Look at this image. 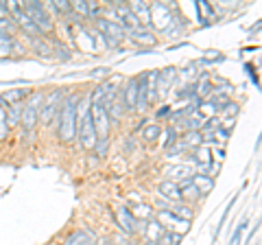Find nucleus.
<instances>
[{"label":"nucleus","mask_w":262,"mask_h":245,"mask_svg":"<svg viewBox=\"0 0 262 245\" xmlns=\"http://www.w3.org/2000/svg\"><path fill=\"white\" fill-rule=\"evenodd\" d=\"M81 103L79 94H68L63 96L61 108L57 112L59 116V138L63 142H72L77 136V105Z\"/></svg>","instance_id":"obj_1"},{"label":"nucleus","mask_w":262,"mask_h":245,"mask_svg":"<svg viewBox=\"0 0 262 245\" xmlns=\"http://www.w3.org/2000/svg\"><path fill=\"white\" fill-rule=\"evenodd\" d=\"M77 134L85 149H94L96 147L98 138H96L94 122H92V114H90V96L83 99V108L77 110Z\"/></svg>","instance_id":"obj_2"},{"label":"nucleus","mask_w":262,"mask_h":245,"mask_svg":"<svg viewBox=\"0 0 262 245\" xmlns=\"http://www.w3.org/2000/svg\"><path fill=\"white\" fill-rule=\"evenodd\" d=\"M90 114H92L96 138L98 140H107V136H110V116H107V112H105L103 103H101V92H98V88L92 92V96H90Z\"/></svg>","instance_id":"obj_3"},{"label":"nucleus","mask_w":262,"mask_h":245,"mask_svg":"<svg viewBox=\"0 0 262 245\" xmlns=\"http://www.w3.org/2000/svg\"><path fill=\"white\" fill-rule=\"evenodd\" d=\"M20 9H22L24 15H29L31 22L39 29V33H44V31H51L53 29V18L48 15L46 7L42 3H20Z\"/></svg>","instance_id":"obj_4"},{"label":"nucleus","mask_w":262,"mask_h":245,"mask_svg":"<svg viewBox=\"0 0 262 245\" xmlns=\"http://www.w3.org/2000/svg\"><path fill=\"white\" fill-rule=\"evenodd\" d=\"M94 22H96L98 33H101L105 37V42H107V46H118L122 42V37H125V33H127L120 24L112 22L110 18H96Z\"/></svg>","instance_id":"obj_5"},{"label":"nucleus","mask_w":262,"mask_h":245,"mask_svg":"<svg viewBox=\"0 0 262 245\" xmlns=\"http://www.w3.org/2000/svg\"><path fill=\"white\" fill-rule=\"evenodd\" d=\"M39 101H44V94H31V101L27 103V108H22L20 125L24 127V132H33L39 120Z\"/></svg>","instance_id":"obj_6"},{"label":"nucleus","mask_w":262,"mask_h":245,"mask_svg":"<svg viewBox=\"0 0 262 245\" xmlns=\"http://www.w3.org/2000/svg\"><path fill=\"white\" fill-rule=\"evenodd\" d=\"M61 101H63L61 90H53L51 94L44 96V105H42V110H39V120H42L44 125H48V122L55 118V114L61 108Z\"/></svg>","instance_id":"obj_7"},{"label":"nucleus","mask_w":262,"mask_h":245,"mask_svg":"<svg viewBox=\"0 0 262 245\" xmlns=\"http://www.w3.org/2000/svg\"><path fill=\"white\" fill-rule=\"evenodd\" d=\"M158 223H164L166 226V232H177V234H186L190 230V221H184V219H179L175 215H170L168 210H162L158 219H155Z\"/></svg>","instance_id":"obj_8"},{"label":"nucleus","mask_w":262,"mask_h":245,"mask_svg":"<svg viewBox=\"0 0 262 245\" xmlns=\"http://www.w3.org/2000/svg\"><path fill=\"white\" fill-rule=\"evenodd\" d=\"M194 175V169L192 167H188V165H175V167H168V169H164V177L168 179V182H175L177 184V179L179 182H190Z\"/></svg>","instance_id":"obj_9"},{"label":"nucleus","mask_w":262,"mask_h":245,"mask_svg":"<svg viewBox=\"0 0 262 245\" xmlns=\"http://www.w3.org/2000/svg\"><path fill=\"white\" fill-rule=\"evenodd\" d=\"M116 221H118L120 230L125 232V234H136V232H138L136 217L131 215L129 208H116Z\"/></svg>","instance_id":"obj_10"},{"label":"nucleus","mask_w":262,"mask_h":245,"mask_svg":"<svg viewBox=\"0 0 262 245\" xmlns=\"http://www.w3.org/2000/svg\"><path fill=\"white\" fill-rule=\"evenodd\" d=\"M175 68L173 66H168V68H164L160 72H155V90H158L160 94H166L168 92V88L173 86V81H175Z\"/></svg>","instance_id":"obj_11"},{"label":"nucleus","mask_w":262,"mask_h":245,"mask_svg":"<svg viewBox=\"0 0 262 245\" xmlns=\"http://www.w3.org/2000/svg\"><path fill=\"white\" fill-rule=\"evenodd\" d=\"M120 103L125 105V110H136V103H138V79L127 81L125 90H120Z\"/></svg>","instance_id":"obj_12"},{"label":"nucleus","mask_w":262,"mask_h":245,"mask_svg":"<svg viewBox=\"0 0 262 245\" xmlns=\"http://www.w3.org/2000/svg\"><path fill=\"white\" fill-rule=\"evenodd\" d=\"M160 197L164 201H182V191H179V184L168 182V179L160 182Z\"/></svg>","instance_id":"obj_13"},{"label":"nucleus","mask_w":262,"mask_h":245,"mask_svg":"<svg viewBox=\"0 0 262 245\" xmlns=\"http://www.w3.org/2000/svg\"><path fill=\"white\" fill-rule=\"evenodd\" d=\"M129 9H131V13H134L138 20H140V24H142L144 29L151 24V7L146 5V3L138 0V3H131V5H129Z\"/></svg>","instance_id":"obj_14"},{"label":"nucleus","mask_w":262,"mask_h":245,"mask_svg":"<svg viewBox=\"0 0 262 245\" xmlns=\"http://www.w3.org/2000/svg\"><path fill=\"white\" fill-rule=\"evenodd\" d=\"M190 184L194 186L196 191H199V195L203 197V195H208L212 189H214V177H210L206 173H196V175H192Z\"/></svg>","instance_id":"obj_15"},{"label":"nucleus","mask_w":262,"mask_h":245,"mask_svg":"<svg viewBox=\"0 0 262 245\" xmlns=\"http://www.w3.org/2000/svg\"><path fill=\"white\" fill-rule=\"evenodd\" d=\"M63 245H96V239L88 230H75L63 241Z\"/></svg>","instance_id":"obj_16"},{"label":"nucleus","mask_w":262,"mask_h":245,"mask_svg":"<svg viewBox=\"0 0 262 245\" xmlns=\"http://www.w3.org/2000/svg\"><path fill=\"white\" fill-rule=\"evenodd\" d=\"M3 96V101H9V103H18L22 99H27V96H31V90L29 88H18V90H7Z\"/></svg>","instance_id":"obj_17"},{"label":"nucleus","mask_w":262,"mask_h":245,"mask_svg":"<svg viewBox=\"0 0 262 245\" xmlns=\"http://www.w3.org/2000/svg\"><path fill=\"white\" fill-rule=\"evenodd\" d=\"M129 35H131V39H136V42H140V44H155L158 42V37H153V33H149L144 27L142 29H138V31H129Z\"/></svg>","instance_id":"obj_18"},{"label":"nucleus","mask_w":262,"mask_h":245,"mask_svg":"<svg viewBox=\"0 0 262 245\" xmlns=\"http://www.w3.org/2000/svg\"><path fill=\"white\" fill-rule=\"evenodd\" d=\"M201 142H203L201 132H186V136H184L186 147H201Z\"/></svg>","instance_id":"obj_19"},{"label":"nucleus","mask_w":262,"mask_h":245,"mask_svg":"<svg viewBox=\"0 0 262 245\" xmlns=\"http://www.w3.org/2000/svg\"><path fill=\"white\" fill-rule=\"evenodd\" d=\"M160 134H162V127H160V125H149V127H144V132H142V136H144L146 142L158 140Z\"/></svg>","instance_id":"obj_20"},{"label":"nucleus","mask_w":262,"mask_h":245,"mask_svg":"<svg viewBox=\"0 0 262 245\" xmlns=\"http://www.w3.org/2000/svg\"><path fill=\"white\" fill-rule=\"evenodd\" d=\"M9 110V114H7V125H18L20 122V116H22V108H18V105H11V108H7Z\"/></svg>","instance_id":"obj_21"},{"label":"nucleus","mask_w":262,"mask_h":245,"mask_svg":"<svg viewBox=\"0 0 262 245\" xmlns=\"http://www.w3.org/2000/svg\"><path fill=\"white\" fill-rule=\"evenodd\" d=\"M247 219H243V221L236 226V230H234V234H232V241H229V245H241V239H243V232H245V228H247Z\"/></svg>","instance_id":"obj_22"},{"label":"nucleus","mask_w":262,"mask_h":245,"mask_svg":"<svg viewBox=\"0 0 262 245\" xmlns=\"http://www.w3.org/2000/svg\"><path fill=\"white\" fill-rule=\"evenodd\" d=\"M51 7H53V9H57L59 13H63V15H68V13L72 11V7H70L68 0H53Z\"/></svg>","instance_id":"obj_23"},{"label":"nucleus","mask_w":262,"mask_h":245,"mask_svg":"<svg viewBox=\"0 0 262 245\" xmlns=\"http://www.w3.org/2000/svg\"><path fill=\"white\" fill-rule=\"evenodd\" d=\"M151 206H144V203H140V206H134L131 208V215L134 217H142V219H146V217H151Z\"/></svg>","instance_id":"obj_24"},{"label":"nucleus","mask_w":262,"mask_h":245,"mask_svg":"<svg viewBox=\"0 0 262 245\" xmlns=\"http://www.w3.org/2000/svg\"><path fill=\"white\" fill-rule=\"evenodd\" d=\"M7 132H9V125H7V110L0 108V140L7 136Z\"/></svg>","instance_id":"obj_25"},{"label":"nucleus","mask_w":262,"mask_h":245,"mask_svg":"<svg viewBox=\"0 0 262 245\" xmlns=\"http://www.w3.org/2000/svg\"><path fill=\"white\" fill-rule=\"evenodd\" d=\"M234 203H236V197L227 203V208H225V212H223V217H221V221H219V226H216V232H221V228L225 226V221H227V217H229V212H232V208H234Z\"/></svg>","instance_id":"obj_26"},{"label":"nucleus","mask_w":262,"mask_h":245,"mask_svg":"<svg viewBox=\"0 0 262 245\" xmlns=\"http://www.w3.org/2000/svg\"><path fill=\"white\" fill-rule=\"evenodd\" d=\"M175 140H177L175 127H168V129H166V142H164V147H166V149H170V147L175 145Z\"/></svg>","instance_id":"obj_27"},{"label":"nucleus","mask_w":262,"mask_h":245,"mask_svg":"<svg viewBox=\"0 0 262 245\" xmlns=\"http://www.w3.org/2000/svg\"><path fill=\"white\" fill-rule=\"evenodd\" d=\"M72 11H79L81 15H88V3H83V0H79V3H70Z\"/></svg>","instance_id":"obj_28"},{"label":"nucleus","mask_w":262,"mask_h":245,"mask_svg":"<svg viewBox=\"0 0 262 245\" xmlns=\"http://www.w3.org/2000/svg\"><path fill=\"white\" fill-rule=\"evenodd\" d=\"M223 114H229V116H236V114H238V105L236 103H225V110H223Z\"/></svg>","instance_id":"obj_29"},{"label":"nucleus","mask_w":262,"mask_h":245,"mask_svg":"<svg viewBox=\"0 0 262 245\" xmlns=\"http://www.w3.org/2000/svg\"><path fill=\"white\" fill-rule=\"evenodd\" d=\"M245 70H247V72H249V79H251V81H253V84H256V86H258V75H256V70H253V68H251V64H247V66H245Z\"/></svg>","instance_id":"obj_30"},{"label":"nucleus","mask_w":262,"mask_h":245,"mask_svg":"<svg viewBox=\"0 0 262 245\" xmlns=\"http://www.w3.org/2000/svg\"><path fill=\"white\" fill-rule=\"evenodd\" d=\"M158 116L164 118V116H170V105H164V108L158 112Z\"/></svg>","instance_id":"obj_31"},{"label":"nucleus","mask_w":262,"mask_h":245,"mask_svg":"<svg viewBox=\"0 0 262 245\" xmlns=\"http://www.w3.org/2000/svg\"><path fill=\"white\" fill-rule=\"evenodd\" d=\"M3 103H5V101H3V96H0V108H3Z\"/></svg>","instance_id":"obj_32"}]
</instances>
